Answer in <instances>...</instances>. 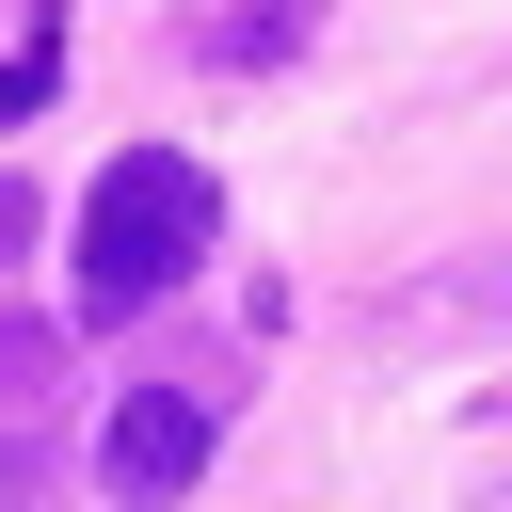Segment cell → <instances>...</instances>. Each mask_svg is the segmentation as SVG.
<instances>
[{
  "label": "cell",
  "instance_id": "6da1fadb",
  "mask_svg": "<svg viewBox=\"0 0 512 512\" xmlns=\"http://www.w3.org/2000/svg\"><path fill=\"white\" fill-rule=\"evenodd\" d=\"M192 256H224V192H208V160H192V144H128V160H96V192H80V320H144V304H176Z\"/></svg>",
  "mask_w": 512,
  "mask_h": 512
},
{
  "label": "cell",
  "instance_id": "3957f363",
  "mask_svg": "<svg viewBox=\"0 0 512 512\" xmlns=\"http://www.w3.org/2000/svg\"><path fill=\"white\" fill-rule=\"evenodd\" d=\"M48 464H64V320L0 304V512H32Z\"/></svg>",
  "mask_w": 512,
  "mask_h": 512
},
{
  "label": "cell",
  "instance_id": "7a4b0ae2",
  "mask_svg": "<svg viewBox=\"0 0 512 512\" xmlns=\"http://www.w3.org/2000/svg\"><path fill=\"white\" fill-rule=\"evenodd\" d=\"M208 432H224V368L192 352V368H144L112 416H96V496L112 512H176L192 480H208Z\"/></svg>",
  "mask_w": 512,
  "mask_h": 512
},
{
  "label": "cell",
  "instance_id": "5b68a950",
  "mask_svg": "<svg viewBox=\"0 0 512 512\" xmlns=\"http://www.w3.org/2000/svg\"><path fill=\"white\" fill-rule=\"evenodd\" d=\"M32 224H48V208H32V176L0 160V256H32Z\"/></svg>",
  "mask_w": 512,
  "mask_h": 512
},
{
  "label": "cell",
  "instance_id": "277c9868",
  "mask_svg": "<svg viewBox=\"0 0 512 512\" xmlns=\"http://www.w3.org/2000/svg\"><path fill=\"white\" fill-rule=\"evenodd\" d=\"M320 32V0H256V16H192V64H288Z\"/></svg>",
  "mask_w": 512,
  "mask_h": 512
}]
</instances>
